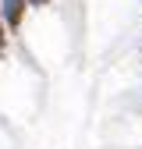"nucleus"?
Returning <instances> with one entry per match:
<instances>
[{
  "label": "nucleus",
  "mask_w": 142,
  "mask_h": 149,
  "mask_svg": "<svg viewBox=\"0 0 142 149\" xmlns=\"http://www.w3.org/2000/svg\"><path fill=\"white\" fill-rule=\"evenodd\" d=\"M0 14L11 29L22 25V14H25V0H0Z\"/></svg>",
  "instance_id": "nucleus-1"
},
{
  "label": "nucleus",
  "mask_w": 142,
  "mask_h": 149,
  "mask_svg": "<svg viewBox=\"0 0 142 149\" xmlns=\"http://www.w3.org/2000/svg\"><path fill=\"white\" fill-rule=\"evenodd\" d=\"M29 4H36V7H39V4H46V0H29Z\"/></svg>",
  "instance_id": "nucleus-3"
},
{
  "label": "nucleus",
  "mask_w": 142,
  "mask_h": 149,
  "mask_svg": "<svg viewBox=\"0 0 142 149\" xmlns=\"http://www.w3.org/2000/svg\"><path fill=\"white\" fill-rule=\"evenodd\" d=\"M4 25H7V22H4V14H0V50L7 46V29H4Z\"/></svg>",
  "instance_id": "nucleus-2"
}]
</instances>
